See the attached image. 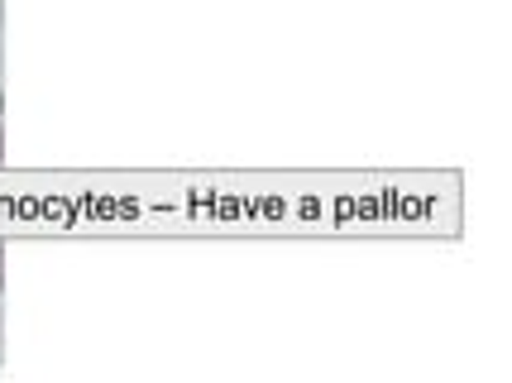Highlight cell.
I'll return each mask as SVG.
<instances>
[{
    "label": "cell",
    "instance_id": "cell-1",
    "mask_svg": "<svg viewBox=\"0 0 512 383\" xmlns=\"http://www.w3.org/2000/svg\"><path fill=\"white\" fill-rule=\"evenodd\" d=\"M0 163H5V125H0Z\"/></svg>",
    "mask_w": 512,
    "mask_h": 383
},
{
    "label": "cell",
    "instance_id": "cell-2",
    "mask_svg": "<svg viewBox=\"0 0 512 383\" xmlns=\"http://www.w3.org/2000/svg\"><path fill=\"white\" fill-rule=\"evenodd\" d=\"M0 283H5V254H0Z\"/></svg>",
    "mask_w": 512,
    "mask_h": 383
}]
</instances>
